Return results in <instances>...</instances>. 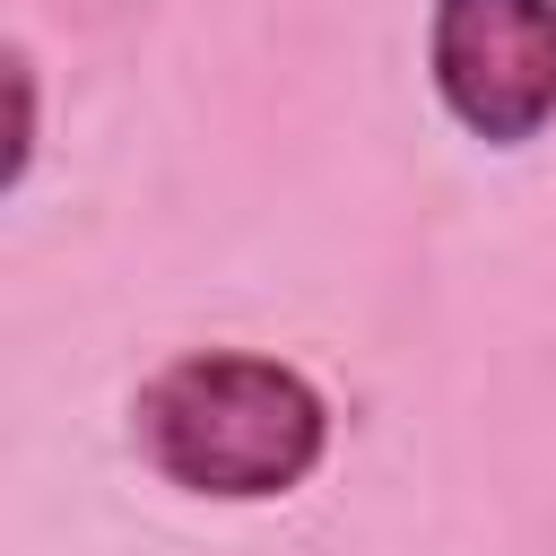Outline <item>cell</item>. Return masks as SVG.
Segmentation results:
<instances>
[{
    "label": "cell",
    "mask_w": 556,
    "mask_h": 556,
    "mask_svg": "<svg viewBox=\"0 0 556 556\" xmlns=\"http://www.w3.org/2000/svg\"><path fill=\"white\" fill-rule=\"evenodd\" d=\"M130 452L208 504L295 495L330 452V400L313 374L261 348H182L130 391Z\"/></svg>",
    "instance_id": "obj_1"
},
{
    "label": "cell",
    "mask_w": 556,
    "mask_h": 556,
    "mask_svg": "<svg viewBox=\"0 0 556 556\" xmlns=\"http://www.w3.org/2000/svg\"><path fill=\"white\" fill-rule=\"evenodd\" d=\"M426 87L469 139L530 148L556 122V0H434Z\"/></svg>",
    "instance_id": "obj_2"
},
{
    "label": "cell",
    "mask_w": 556,
    "mask_h": 556,
    "mask_svg": "<svg viewBox=\"0 0 556 556\" xmlns=\"http://www.w3.org/2000/svg\"><path fill=\"white\" fill-rule=\"evenodd\" d=\"M0 70H9V165H0V182L17 191L26 165H35V130H43V122H35V61H26V43H9Z\"/></svg>",
    "instance_id": "obj_3"
}]
</instances>
